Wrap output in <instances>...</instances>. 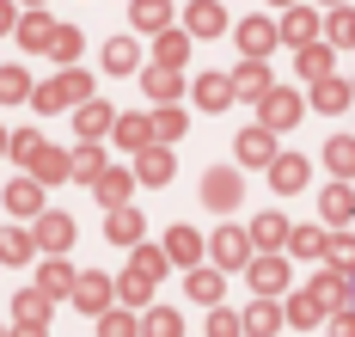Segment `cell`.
Instances as JSON below:
<instances>
[{"label":"cell","instance_id":"obj_59","mask_svg":"<svg viewBox=\"0 0 355 337\" xmlns=\"http://www.w3.org/2000/svg\"><path fill=\"white\" fill-rule=\"evenodd\" d=\"M0 337H6V331H0Z\"/></svg>","mask_w":355,"mask_h":337},{"label":"cell","instance_id":"obj_33","mask_svg":"<svg viewBox=\"0 0 355 337\" xmlns=\"http://www.w3.org/2000/svg\"><path fill=\"white\" fill-rule=\"evenodd\" d=\"M251 245H257V252L288 245V221H282V215H257V221H251Z\"/></svg>","mask_w":355,"mask_h":337},{"label":"cell","instance_id":"obj_2","mask_svg":"<svg viewBox=\"0 0 355 337\" xmlns=\"http://www.w3.org/2000/svg\"><path fill=\"white\" fill-rule=\"evenodd\" d=\"M294 116H300V92H288V86H270L257 98V123L263 129H294Z\"/></svg>","mask_w":355,"mask_h":337},{"label":"cell","instance_id":"obj_20","mask_svg":"<svg viewBox=\"0 0 355 337\" xmlns=\"http://www.w3.org/2000/svg\"><path fill=\"white\" fill-rule=\"evenodd\" d=\"M6 215H43V184L37 178H12L6 184Z\"/></svg>","mask_w":355,"mask_h":337},{"label":"cell","instance_id":"obj_27","mask_svg":"<svg viewBox=\"0 0 355 337\" xmlns=\"http://www.w3.org/2000/svg\"><path fill=\"white\" fill-rule=\"evenodd\" d=\"M166 258L172 263H196L202 258V233H196V227H172V233H166Z\"/></svg>","mask_w":355,"mask_h":337},{"label":"cell","instance_id":"obj_24","mask_svg":"<svg viewBox=\"0 0 355 337\" xmlns=\"http://www.w3.org/2000/svg\"><path fill=\"white\" fill-rule=\"evenodd\" d=\"M294 68H300V80H324L331 74V43H300V49H294Z\"/></svg>","mask_w":355,"mask_h":337},{"label":"cell","instance_id":"obj_50","mask_svg":"<svg viewBox=\"0 0 355 337\" xmlns=\"http://www.w3.org/2000/svg\"><path fill=\"white\" fill-rule=\"evenodd\" d=\"M6 148H12V159H31V153L43 148V141H37V129H19V135H12Z\"/></svg>","mask_w":355,"mask_h":337},{"label":"cell","instance_id":"obj_25","mask_svg":"<svg viewBox=\"0 0 355 337\" xmlns=\"http://www.w3.org/2000/svg\"><path fill=\"white\" fill-rule=\"evenodd\" d=\"M105 215H110V227H105V233H110V239H116V245H141V215H135V209H129V202H123V209H105Z\"/></svg>","mask_w":355,"mask_h":337},{"label":"cell","instance_id":"obj_11","mask_svg":"<svg viewBox=\"0 0 355 337\" xmlns=\"http://www.w3.org/2000/svg\"><path fill=\"white\" fill-rule=\"evenodd\" d=\"M239 325H245V337H276L288 319H282V306L263 295V300H251V306H245V319H239Z\"/></svg>","mask_w":355,"mask_h":337},{"label":"cell","instance_id":"obj_48","mask_svg":"<svg viewBox=\"0 0 355 337\" xmlns=\"http://www.w3.org/2000/svg\"><path fill=\"white\" fill-rule=\"evenodd\" d=\"M153 135H159V141H178V135H184V111H172V105H166V111L153 116Z\"/></svg>","mask_w":355,"mask_h":337},{"label":"cell","instance_id":"obj_1","mask_svg":"<svg viewBox=\"0 0 355 337\" xmlns=\"http://www.w3.org/2000/svg\"><path fill=\"white\" fill-rule=\"evenodd\" d=\"M86 98H92V74H80L73 62L55 80L31 86V105H37V111H73V105H86Z\"/></svg>","mask_w":355,"mask_h":337},{"label":"cell","instance_id":"obj_39","mask_svg":"<svg viewBox=\"0 0 355 337\" xmlns=\"http://www.w3.org/2000/svg\"><path fill=\"white\" fill-rule=\"evenodd\" d=\"M135 62H141V49H135V37H110V43H105V68H110V74H129Z\"/></svg>","mask_w":355,"mask_h":337},{"label":"cell","instance_id":"obj_8","mask_svg":"<svg viewBox=\"0 0 355 337\" xmlns=\"http://www.w3.org/2000/svg\"><path fill=\"white\" fill-rule=\"evenodd\" d=\"M68 300L80 306V313H105V306H110V276H98V270H80Z\"/></svg>","mask_w":355,"mask_h":337},{"label":"cell","instance_id":"obj_22","mask_svg":"<svg viewBox=\"0 0 355 337\" xmlns=\"http://www.w3.org/2000/svg\"><path fill=\"white\" fill-rule=\"evenodd\" d=\"M68 172H73V166H68V153H62V148H37L31 153V178H37V184H62Z\"/></svg>","mask_w":355,"mask_h":337},{"label":"cell","instance_id":"obj_30","mask_svg":"<svg viewBox=\"0 0 355 337\" xmlns=\"http://www.w3.org/2000/svg\"><path fill=\"white\" fill-rule=\"evenodd\" d=\"M141 86H147V98H159V105H172L178 98V68H159V62H147V74H141Z\"/></svg>","mask_w":355,"mask_h":337},{"label":"cell","instance_id":"obj_5","mask_svg":"<svg viewBox=\"0 0 355 337\" xmlns=\"http://www.w3.org/2000/svg\"><path fill=\"white\" fill-rule=\"evenodd\" d=\"M239 196H245V184H239L233 166H214L209 178H202V202L209 209H239Z\"/></svg>","mask_w":355,"mask_h":337},{"label":"cell","instance_id":"obj_17","mask_svg":"<svg viewBox=\"0 0 355 337\" xmlns=\"http://www.w3.org/2000/svg\"><path fill=\"white\" fill-rule=\"evenodd\" d=\"M73 276H80V270H68V258L55 252V258H49L43 270H37V288H43L49 300H62V295H73Z\"/></svg>","mask_w":355,"mask_h":337},{"label":"cell","instance_id":"obj_9","mask_svg":"<svg viewBox=\"0 0 355 337\" xmlns=\"http://www.w3.org/2000/svg\"><path fill=\"white\" fill-rule=\"evenodd\" d=\"M184 31H190V37H220V31H227L220 0H190V6H184Z\"/></svg>","mask_w":355,"mask_h":337},{"label":"cell","instance_id":"obj_43","mask_svg":"<svg viewBox=\"0 0 355 337\" xmlns=\"http://www.w3.org/2000/svg\"><path fill=\"white\" fill-rule=\"evenodd\" d=\"M68 166L80 172V178H86V184H92V178L105 172V153H98V141H80V148L68 153Z\"/></svg>","mask_w":355,"mask_h":337},{"label":"cell","instance_id":"obj_56","mask_svg":"<svg viewBox=\"0 0 355 337\" xmlns=\"http://www.w3.org/2000/svg\"><path fill=\"white\" fill-rule=\"evenodd\" d=\"M25 6H43V0H25Z\"/></svg>","mask_w":355,"mask_h":337},{"label":"cell","instance_id":"obj_4","mask_svg":"<svg viewBox=\"0 0 355 337\" xmlns=\"http://www.w3.org/2000/svg\"><path fill=\"white\" fill-rule=\"evenodd\" d=\"M245 276H251V295H282L288 288V263L276 258V252H257V258L245 263Z\"/></svg>","mask_w":355,"mask_h":337},{"label":"cell","instance_id":"obj_41","mask_svg":"<svg viewBox=\"0 0 355 337\" xmlns=\"http://www.w3.org/2000/svg\"><path fill=\"white\" fill-rule=\"evenodd\" d=\"M324 166H331L337 178H355V135H337V141L324 148Z\"/></svg>","mask_w":355,"mask_h":337},{"label":"cell","instance_id":"obj_44","mask_svg":"<svg viewBox=\"0 0 355 337\" xmlns=\"http://www.w3.org/2000/svg\"><path fill=\"white\" fill-rule=\"evenodd\" d=\"M0 98H6V105L31 98V74H25V68H0Z\"/></svg>","mask_w":355,"mask_h":337},{"label":"cell","instance_id":"obj_34","mask_svg":"<svg viewBox=\"0 0 355 337\" xmlns=\"http://www.w3.org/2000/svg\"><path fill=\"white\" fill-rule=\"evenodd\" d=\"M319 209H324V221H349V215H355V190H349V178L324 190V196H319Z\"/></svg>","mask_w":355,"mask_h":337},{"label":"cell","instance_id":"obj_28","mask_svg":"<svg viewBox=\"0 0 355 337\" xmlns=\"http://www.w3.org/2000/svg\"><path fill=\"white\" fill-rule=\"evenodd\" d=\"M184 55H190V31H159L153 37V62L159 68H184Z\"/></svg>","mask_w":355,"mask_h":337},{"label":"cell","instance_id":"obj_55","mask_svg":"<svg viewBox=\"0 0 355 337\" xmlns=\"http://www.w3.org/2000/svg\"><path fill=\"white\" fill-rule=\"evenodd\" d=\"M0 153H6V135H0Z\"/></svg>","mask_w":355,"mask_h":337},{"label":"cell","instance_id":"obj_26","mask_svg":"<svg viewBox=\"0 0 355 337\" xmlns=\"http://www.w3.org/2000/svg\"><path fill=\"white\" fill-rule=\"evenodd\" d=\"M349 98H355V86H349V80H337V74L313 80V105H319V111H343Z\"/></svg>","mask_w":355,"mask_h":337},{"label":"cell","instance_id":"obj_38","mask_svg":"<svg viewBox=\"0 0 355 337\" xmlns=\"http://www.w3.org/2000/svg\"><path fill=\"white\" fill-rule=\"evenodd\" d=\"M288 325H300V331H306V325H319L324 319V306H319V295H313V288H306V295H294L288 300V313H282Z\"/></svg>","mask_w":355,"mask_h":337},{"label":"cell","instance_id":"obj_15","mask_svg":"<svg viewBox=\"0 0 355 337\" xmlns=\"http://www.w3.org/2000/svg\"><path fill=\"white\" fill-rule=\"evenodd\" d=\"M129 190H135V178H129V172H116V166H105V172L92 178V196H98L105 209H123V202H129Z\"/></svg>","mask_w":355,"mask_h":337},{"label":"cell","instance_id":"obj_36","mask_svg":"<svg viewBox=\"0 0 355 337\" xmlns=\"http://www.w3.org/2000/svg\"><path fill=\"white\" fill-rule=\"evenodd\" d=\"M166 245H135V258H129V270H135V276H147V282H159V276H166Z\"/></svg>","mask_w":355,"mask_h":337},{"label":"cell","instance_id":"obj_12","mask_svg":"<svg viewBox=\"0 0 355 337\" xmlns=\"http://www.w3.org/2000/svg\"><path fill=\"white\" fill-rule=\"evenodd\" d=\"M135 184H172V153H166V141H159V148L147 141L141 148V159H135Z\"/></svg>","mask_w":355,"mask_h":337},{"label":"cell","instance_id":"obj_47","mask_svg":"<svg viewBox=\"0 0 355 337\" xmlns=\"http://www.w3.org/2000/svg\"><path fill=\"white\" fill-rule=\"evenodd\" d=\"M116 295L129 300V306H141V300L153 295V282H147V276H135V270H129V276H123V282H116Z\"/></svg>","mask_w":355,"mask_h":337},{"label":"cell","instance_id":"obj_57","mask_svg":"<svg viewBox=\"0 0 355 337\" xmlns=\"http://www.w3.org/2000/svg\"><path fill=\"white\" fill-rule=\"evenodd\" d=\"M331 6H343V0H331Z\"/></svg>","mask_w":355,"mask_h":337},{"label":"cell","instance_id":"obj_21","mask_svg":"<svg viewBox=\"0 0 355 337\" xmlns=\"http://www.w3.org/2000/svg\"><path fill=\"white\" fill-rule=\"evenodd\" d=\"M129 19H135V31H172V0H135L129 6Z\"/></svg>","mask_w":355,"mask_h":337},{"label":"cell","instance_id":"obj_58","mask_svg":"<svg viewBox=\"0 0 355 337\" xmlns=\"http://www.w3.org/2000/svg\"><path fill=\"white\" fill-rule=\"evenodd\" d=\"M98 337H110V331H98Z\"/></svg>","mask_w":355,"mask_h":337},{"label":"cell","instance_id":"obj_46","mask_svg":"<svg viewBox=\"0 0 355 337\" xmlns=\"http://www.w3.org/2000/svg\"><path fill=\"white\" fill-rule=\"evenodd\" d=\"M209 337H245L239 313H227V306H209Z\"/></svg>","mask_w":355,"mask_h":337},{"label":"cell","instance_id":"obj_51","mask_svg":"<svg viewBox=\"0 0 355 337\" xmlns=\"http://www.w3.org/2000/svg\"><path fill=\"white\" fill-rule=\"evenodd\" d=\"M331 337H355V306H337L331 313Z\"/></svg>","mask_w":355,"mask_h":337},{"label":"cell","instance_id":"obj_31","mask_svg":"<svg viewBox=\"0 0 355 337\" xmlns=\"http://www.w3.org/2000/svg\"><path fill=\"white\" fill-rule=\"evenodd\" d=\"M233 92H239V98H263V92H270V68H263L257 55H245V68L233 74Z\"/></svg>","mask_w":355,"mask_h":337},{"label":"cell","instance_id":"obj_6","mask_svg":"<svg viewBox=\"0 0 355 337\" xmlns=\"http://www.w3.org/2000/svg\"><path fill=\"white\" fill-rule=\"evenodd\" d=\"M319 37H324V19L313 12V6H300V0H294V6L282 12V43L300 49V43H319Z\"/></svg>","mask_w":355,"mask_h":337},{"label":"cell","instance_id":"obj_37","mask_svg":"<svg viewBox=\"0 0 355 337\" xmlns=\"http://www.w3.org/2000/svg\"><path fill=\"white\" fill-rule=\"evenodd\" d=\"M141 337H184V319H178L172 306H147V319H141Z\"/></svg>","mask_w":355,"mask_h":337},{"label":"cell","instance_id":"obj_45","mask_svg":"<svg viewBox=\"0 0 355 337\" xmlns=\"http://www.w3.org/2000/svg\"><path fill=\"white\" fill-rule=\"evenodd\" d=\"M12 306H19V319H31V325H43V319H49V295H43V288H25Z\"/></svg>","mask_w":355,"mask_h":337},{"label":"cell","instance_id":"obj_7","mask_svg":"<svg viewBox=\"0 0 355 337\" xmlns=\"http://www.w3.org/2000/svg\"><path fill=\"white\" fill-rule=\"evenodd\" d=\"M214 263H220V270L251 263V227H220V233H214Z\"/></svg>","mask_w":355,"mask_h":337},{"label":"cell","instance_id":"obj_29","mask_svg":"<svg viewBox=\"0 0 355 337\" xmlns=\"http://www.w3.org/2000/svg\"><path fill=\"white\" fill-rule=\"evenodd\" d=\"M324 43H331V49H355V6L349 0L324 19Z\"/></svg>","mask_w":355,"mask_h":337},{"label":"cell","instance_id":"obj_32","mask_svg":"<svg viewBox=\"0 0 355 337\" xmlns=\"http://www.w3.org/2000/svg\"><path fill=\"white\" fill-rule=\"evenodd\" d=\"M37 252V233H25V227H0V263H25Z\"/></svg>","mask_w":355,"mask_h":337},{"label":"cell","instance_id":"obj_10","mask_svg":"<svg viewBox=\"0 0 355 337\" xmlns=\"http://www.w3.org/2000/svg\"><path fill=\"white\" fill-rule=\"evenodd\" d=\"M239 159H245V166H270V159H276V129H263V123L239 129Z\"/></svg>","mask_w":355,"mask_h":337},{"label":"cell","instance_id":"obj_18","mask_svg":"<svg viewBox=\"0 0 355 337\" xmlns=\"http://www.w3.org/2000/svg\"><path fill=\"white\" fill-rule=\"evenodd\" d=\"M233 98H239V92H233V74H202L196 80V105H202V111H227Z\"/></svg>","mask_w":355,"mask_h":337},{"label":"cell","instance_id":"obj_16","mask_svg":"<svg viewBox=\"0 0 355 337\" xmlns=\"http://www.w3.org/2000/svg\"><path fill=\"white\" fill-rule=\"evenodd\" d=\"M110 135H116V141H123V148H129V153H141L147 141H153V116L129 111V116H116V123H110Z\"/></svg>","mask_w":355,"mask_h":337},{"label":"cell","instance_id":"obj_23","mask_svg":"<svg viewBox=\"0 0 355 337\" xmlns=\"http://www.w3.org/2000/svg\"><path fill=\"white\" fill-rule=\"evenodd\" d=\"M270 184L276 190H306V159L300 153H276L270 159Z\"/></svg>","mask_w":355,"mask_h":337},{"label":"cell","instance_id":"obj_14","mask_svg":"<svg viewBox=\"0 0 355 337\" xmlns=\"http://www.w3.org/2000/svg\"><path fill=\"white\" fill-rule=\"evenodd\" d=\"M55 31H62V25H55L43 6H31V12L19 19V43H25V49H49V43H55Z\"/></svg>","mask_w":355,"mask_h":337},{"label":"cell","instance_id":"obj_40","mask_svg":"<svg viewBox=\"0 0 355 337\" xmlns=\"http://www.w3.org/2000/svg\"><path fill=\"white\" fill-rule=\"evenodd\" d=\"M324 258H331V270H343L355 282V239L349 233H331V239H324Z\"/></svg>","mask_w":355,"mask_h":337},{"label":"cell","instance_id":"obj_19","mask_svg":"<svg viewBox=\"0 0 355 337\" xmlns=\"http://www.w3.org/2000/svg\"><path fill=\"white\" fill-rule=\"evenodd\" d=\"M110 105H98V98H86V105H73V129L86 135V141H98V135H110Z\"/></svg>","mask_w":355,"mask_h":337},{"label":"cell","instance_id":"obj_52","mask_svg":"<svg viewBox=\"0 0 355 337\" xmlns=\"http://www.w3.org/2000/svg\"><path fill=\"white\" fill-rule=\"evenodd\" d=\"M19 31V12H12V0H0V37H12Z\"/></svg>","mask_w":355,"mask_h":337},{"label":"cell","instance_id":"obj_54","mask_svg":"<svg viewBox=\"0 0 355 337\" xmlns=\"http://www.w3.org/2000/svg\"><path fill=\"white\" fill-rule=\"evenodd\" d=\"M270 6H294V0H270Z\"/></svg>","mask_w":355,"mask_h":337},{"label":"cell","instance_id":"obj_35","mask_svg":"<svg viewBox=\"0 0 355 337\" xmlns=\"http://www.w3.org/2000/svg\"><path fill=\"white\" fill-rule=\"evenodd\" d=\"M220 282H227V276L209 270V263H196V270H190V295L202 300V306H220Z\"/></svg>","mask_w":355,"mask_h":337},{"label":"cell","instance_id":"obj_49","mask_svg":"<svg viewBox=\"0 0 355 337\" xmlns=\"http://www.w3.org/2000/svg\"><path fill=\"white\" fill-rule=\"evenodd\" d=\"M49 55H55V62H73V55H80V31H73V25H62V31H55V43H49Z\"/></svg>","mask_w":355,"mask_h":337},{"label":"cell","instance_id":"obj_3","mask_svg":"<svg viewBox=\"0 0 355 337\" xmlns=\"http://www.w3.org/2000/svg\"><path fill=\"white\" fill-rule=\"evenodd\" d=\"M276 43H282V25H276V19H263V12L239 19V49H245V55H257V62H263Z\"/></svg>","mask_w":355,"mask_h":337},{"label":"cell","instance_id":"obj_53","mask_svg":"<svg viewBox=\"0 0 355 337\" xmlns=\"http://www.w3.org/2000/svg\"><path fill=\"white\" fill-rule=\"evenodd\" d=\"M6 337H43V325H31V319H19V331H6Z\"/></svg>","mask_w":355,"mask_h":337},{"label":"cell","instance_id":"obj_13","mask_svg":"<svg viewBox=\"0 0 355 337\" xmlns=\"http://www.w3.org/2000/svg\"><path fill=\"white\" fill-rule=\"evenodd\" d=\"M37 245H43V252H68L73 245V221L55 215V209H43V215H37Z\"/></svg>","mask_w":355,"mask_h":337},{"label":"cell","instance_id":"obj_42","mask_svg":"<svg viewBox=\"0 0 355 337\" xmlns=\"http://www.w3.org/2000/svg\"><path fill=\"white\" fill-rule=\"evenodd\" d=\"M324 239H331V233H319V227H294V233H288V252H294V258H324Z\"/></svg>","mask_w":355,"mask_h":337}]
</instances>
